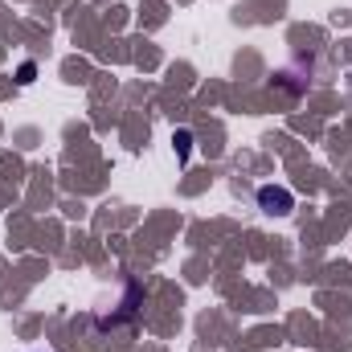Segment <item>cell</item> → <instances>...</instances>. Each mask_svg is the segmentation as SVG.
<instances>
[{
	"label": "cell",
	"instance_id": "cell-1",
	"mask_svg": "<svg viewBox=\"0 0 352 352\" xmlns=\"http://www.w3.org/2000/svg\"><path fill=\"white\" fill-rule=\"evenodd\" d=\"M258 205H263V213H270V217H287L295 209V197L283 184H263L258 188Z\"/></svg>",
	"mask_w": 352,
	"mask_h": 352
},
{
	"label": "cell",
	"instance_id": "cell-2",
	"mask_svg": "<svg viewBox=\"0 0 352 352\" xmlns=\"http://www.w3.org/2000/svg\"><path fill=\"white\" fill-rule=\"evenodd\" d=\"M173 144H176V152H180V160H188V148H192V135H188V131H176V135H173Z\"/></svg>",
	"mask_w": 352,
	"mask_h": 352
},
{
	"label": "cell",
	"instance_id": "cell-3",
	"mask_svg": "<svg viewBox=\"0 0 352 352\" xmlns=\"http://www.w3.org/2000/svg\"><path fill=\"white\" fill-rule=\"evenodd\" d=\"M33 78H37V66H33V62H25V66L16 70V82H25V87H29Z\"/></svg>",
	"mask_w": 352,
	"mask_h": 352
}]
</instances>
